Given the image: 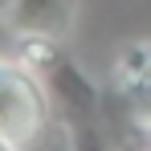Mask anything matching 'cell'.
I'll return each mask as SVG.
<instances>
[{"instance_id":"obj_1","label":"cell","mask_w":151,"mask_h":151,"mask_svg":"<svg viewBox=\"0 0 151 151\" xmlns=\"http://www.w3.org/2000/svg\"><path fill=\"white\" fill-rule=\"evenodd\" d=\"M41 82H45V90H49V102L57 106L61 123H65V135L102 127L98 123V90H94L90 78L82 74V65H74L70 57H61Z\"/></svg>"},{"instance_id":"obj_2","label":"cell","mask_w":151,"mask_h":151,"mask_svg":"<svg viewBox=\"0 0 151 151\" xmlns=\"http://www.w3.org/2000/svg\"><path fill=\"white\" fill-rule=\"evenodd\" d=\"M70 17H74V0H21L17 12H12V25L21 33L61 37L70 29Z\"/></svg>"},{"instance_id":"obj_3","label":"cell","mask_w":151,"mask_h":151,"mask_svg":"<svg viewBox=\"0 0 151 151\" xmlns=\"http://www.w3.org/2000/svg\"><path fill=\"white\" fill-rule=\"evenodd\" d=\"M110 78H114V90H119V94L147 90L151 86V41L123 45L119 57H114V65H110Z\"/></svg>"},{"instance_id":"obj_4","label":"cell","mask_w":151,"mask_h":151,"mask_svg":"<svg viewBox=\"0 0 151 151\" xmlns=\"http://www.w3.org/2000/svg\"><path fill=\"white\" fill-rule=\"evenodd\" d=\"M8 57H12L17 65H25L29 74L45 78L65 53H61V45H57V37H49V33H21V37L12 41Z\"/></svg>"},{"instance_id":"obj_5","label":"cell","mask_w":151,"mask_h":151,"mask_svg":"<svg viewBox=\"0 0 151 151\" xmlns=\"http://www.w3.org/2000/svg\"><path fill=\"white\" fill-rule=\"evenodd\" d=\"M127 106H131L135 123L143 127V131H151V86L147 90H131V94H127Z\"/></svg>"},{"instance_id":"obj_6","label":"cell","mask_w":151,"mask_h":151,"mask_svg":"<svg viewBox=\"0 0 151 151\" xmlns=\"http://www.w3.org/2000/svg\"><path fill=\"white\" fill-rule=\"evenodd\" d=\"M17 4H21V0H0V21H12V12H17Z\"/></svg>"},{"instance_id":"obj_7","label":"cell","mask_w":151,"mask_h":151,"mask_svg":"<svg viewBox=\"0 0 151 151\" xmlns=\"http://www.w3.org/2000/svg\"><path fill=\"white\" fill-rule=\"evenodd\" d=\"M0 151H21V147H17L12 139H4V135H0Z\"/></svg>"},{"instance_id":"obj_8","label":"cell","mask_w":151,"mask_h":151,"mask_svg":"<svg viewBox=\"0 0 151 151\" xmlns=\"http://www.w3.org/2000/svg\"><path fill=\"white\" fill-rule=\"evenodd\" d=\"M143 151H151V147H143Z\"/></svg>"}]
</instances>
